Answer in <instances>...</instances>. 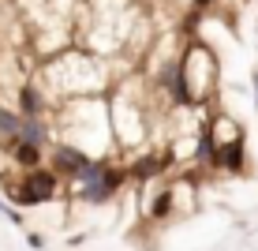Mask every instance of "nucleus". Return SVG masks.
Segmentation results:
<instances>
[{
	"label": "nucleus",
	"mask_w": 258,
	"mask_h": 251,
	"mask_svg": "<svg viewBox=\"0 0 258 251\" xmlns=\"http://www.w3.org/2000/svg\"><path fill=\"white\" fill-rule=\"evenodd\" d=\"M127 184V169L116 158H94L75 180L68 184V195L83 206H109L116 203L120 187Z\"/></svg>",
	"instance_id": "obj_1"
},
{
	"label": "nucleus",
	"mask_w": 258,
	"mask_h": 251,
	"mask_svg": "<svg viewBox=\"0 0 258 251\" xmlns=\"http://www.w3.org/2000/svg\"><path fill=\"white\" fill-rule=\"evenodd\" d=\"M180 71H183V79H187V86H191V97H195V105H206L213 102V94H217V53H213L206 41H199V38H191L187 45H183L180 57Z\"/></svg>",
	"instance_id": "obj_2"
},
{
	"label": "nucleus",
	"mask_w": 258,
	"mask_h": 251,
	"mask_svg": "<svg viewBox=\"0 0 258 251\" xmlns=\"http://www.w3.org/2000/svg\"><path fill=\"white\" fill-rule=\"evenodd\" d=\"M45 161H49V169L60 176V180H68V184H71V180H75V176L83 173V169L90 165L94 158L86 154V150L71 146L68 139H56V142H52V146L45 150Z\"/></svg>",
	"instance_id": "obj_3"
},
{
	"label": "nucleus",
	"mask_w": 258,
	"mask_h": 251,
	"mask_svg": "<svg viewBox=\"0 0 258 251\" xmlns=\"http://www.w3.org/2000/svg\"><path fill=\"white\" fill-rule=\"evenodd\" d=\"M123 169H127V180L135 184H150L154 176H168V169H176L172 154H154V150H142V154H135L131 161H123Z\"/></svg>",
	"instance_id": "obj_4"
},
{
	"label": "nucleus",
	"mask_w": 258,
	"mask_h": 251,
	"mask_svg": "<svg viewBox=\"0 0 258 251\" xmlns=\"http://www.w3.org/2000/svg\"><path fill=\"white\" fill-rule=\"evenodd\" d=\"M19 180H23V187H26V191H34V195H38V203H41V206H45V203H52V199H60V195H64V180H60V176L52 173L49 165L34 169V173H23Z\"/></svg>",
	"instance_id": "obj_5"
},
{
	"label": "nucleus",
	"mask_w": 258,
	"mask_h": 251,
	"mask_svg": "<svg viewBox=\"0 0 258 251\" xmlns=\"http://www.w3.org/2000/svg\"><path fill=\"white\" fill-rule=\"evenodd\" d=\"M49 109H52L49 94L41 90L34 79H26L19 86V105H15V113H19L23 120H49Z\"/></svg>",
	"instance_id": "obj_6"
},
{
	"label": "nucleus",
	"mask_w": 258,
	"mask_h": 251,
	"mask_svg": "<svg viewBox=\"0 0 258 251\" xmlns=\"http://www.w3.org/2000/svg\"><path fill=\"white\" fill-rule=\"evenodd\" d=\"M210 169H217V173H228V176H243V173H247V142L236 139V142H225V146H217V154L210 158Z\"/></svg>",
	"instance_id": "obj_7"
},
{
	"label": "nucleus",
	"mask_w": 258,
	"mask_h": 251,
	"mask_svg": "<svg viewBox=\"0 0 258 251\" xmlns=\"http://www.w3.org/2000/svg\"><path fill=\"white\" fill-rule=\"evenodd\" d=\"M15 142H26V146H38V150H49L56 142V131H52L49 120H23L19 128V139Z\"/></svg>",
	"instance_id": "obj_8"
},
{
	"label": "nucleus",
	"mask_w": 258,
	"mask_h": 251,
	"mask_svg": "<svg viewBox=\"0 0 258 251\" xmlns=\"http://www.w3.org/2000/svg\"><path fill=\"white\" fill-rule=\"evenodd\" d=\"M8 154H12V165L23 169V173H34V169L45 165V150L26 146V142H12V146H8Z\"/></svg>",
	"instance_id": "obj_9"
},
{
	"label": "nucleus",
	"mask_w": 258,
	"mask_h": 251,
	"mask_svg": "<svg viewBox=\"0 0 258 251\" xmlns=\"http://www.w3.org/2000/svg\"><path fill=\"white\" fill-rule=\"evenodd\" d=\"M146 218H150V221H157V225H165V221L172 218V187H168V180L154 191V203H150Z\"/></svg>",
	"instance_id": "obj_10"
},
{
	"label": "nucleus",
	"mask_w": 258,
	"mask_h": 251,
	"mask_svg": "<svg viewBox=\"0 0 258 251\" xmlns=\"http://www.w3.org/2000/svg\"><path fill=\"white\" fill-rule=\"evenodd\" d=\"M19 128H23V116L15 109H8V105H0V142L12 146V142L19 139Z\"/></svg>",
	"instance_id": "obj_11"
},
{
	"label": "nucleus",
	"mask_w": 258,
	"mask_h": 251,
	"mask_svg": "<svg viewBox=\"0 0 258 251\" xmlns=\"http://www.w3.org/2000/svg\"><path fill=\"white\" fill-rule=\"evenodd\" d=\"M0 214H4V218H8V221H12V225H15V229H23V214H19V210H15V206H12V203H4V199H0Z\"/></svg>",
	"instance_id": "obj_12"
},
{
	"label": "nucleus",
	"mask_w": 258,
	"mask_h": 251,
	"mask_svg": "<svg viewBox=\"0 0 258 251\" xmlns=\"http://www.w3.org/2000/svg\"><path fill=\"white\" fill-rule=\"evenodd\" d=\"M217 8V0H191V12L195 15H206V12H213Z\"/></svg>",
	"instance_id": "obj_13"
},
{
	"label": "nucleus",
	"mask_w": 258,
	"mask_h": 251,
	"mask_svg": "<svg viewBox=\"0 0 258 251\" xmlns=\"http://www.w3.org/2000/svg\"><path fill=\"white\" fill-rule=\"evenodd\" d=\"M26 244L34 251H45V236H41V232H26Z\"/></svg>",
	"instance_id": "obj_14"
}]
</instances>
